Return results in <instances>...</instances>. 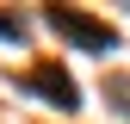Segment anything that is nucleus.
Listing matches in <instances>:
<instances>
[{
	"label": "nucleus",
	"instance_id": "nucleus-1",
	"mask_svg": "<svg viewBox=\"0 0 130 124\" xmlns=\"http://www.w3.org/2000/svg\"><path fill=\"white\" fill-rule=\"evenodd\" d=\"M50 25L62 31L68 43H80V50H118V31H111L105 19H87V12H74V6H50Z\"/></svg>",
	"mask_w": 130,
	"mask_h": 124
},
{
	"label": "nucleus",
	"instance_id": "nucleus-2",
	"mask_svg": "<svg viewBox=\"0 0 130 124\" xmlns=\"http://www.w3.org/2000/svg\"><path fill=\"white\" fill-rule=\"evenodd\" d=\"M25 87H37L56 112H80V93H74V81H68L62 68H31V74H25Z\"/></svg>",
	"mask_w": 130,
	"mask_h": 124
},
{
	"label": "nucleus",
	"instance_id": "nucleus-3",
	"mask_svg": "<svg viewBox=\"0 0 130 124\" xmlns=\"http://www.w3.org/2000/svg\"><path fill=\"white\" fill-rule=\"evenodd\" d=\"M19 31H25V25L12 19V12H0V37H19Z\"/></svg>",
	"mask_w": 130,
	"mask_h": 124
}]
</instances>
